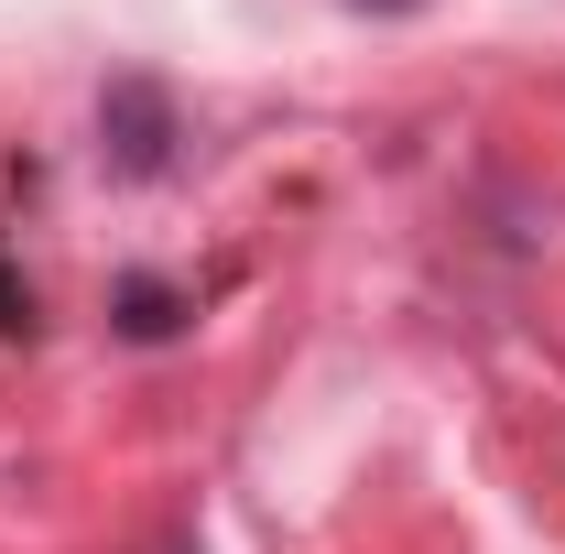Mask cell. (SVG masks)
<instances>
[{"instance_id":"cell-1","label":"cell","mask_w":565,"mask_h":554,"mask_svg":"<svg viewBox=\"0 0 565 554\" xmlns=\"http://www.w3.org/2000/svg\"><path fill=\"white\" fill-rule=\"evenodd\" d=\"M98 131H109V163H120V174H163V163H174V98H163L152 76H109Z\"/></svg>"},{"instance_id":"cell-3","label":"cell","mask_w":565,"mask_h":554,"mask_svg":"<svg viewBox=\"0 0 565 554\" xmlns=\"http://www.w3.org/2000/svg\"><path fill=\"white\" fill-rule=\"evenodd\" d=\"M152 554H196V544H152Z\"/></svg>"},{"instance_id":"cell-2","label":"cell","mask_w":565,"mask_h":554,"mask_svg":"<svg viewBox=\"0 0 565 554\" xmlns=\"http://www.w3.org/2000/svg\"><path fill=\"white\" fill-rule=\"evenodd\" d=\"M185 316H196V305H185V294H174V283H152V273H131L120 283V338H174V327H185Z\"/></svg>"}]
</instances>
